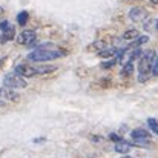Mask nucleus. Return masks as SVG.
<instances>
[{
  "mask_svg": "<svg viewBox=\"0 0 158 158\" xmlns=\"http://www.w3.org/2000/svg\"><path fill=\"white\" fill-rule=\"evenodd\" d=\"M151 3H154V5H158V0H151Z\"/></svg>",
  "mask_w": 158,
  "mask_h": 158,
  "instance_id": "nucleus-20",
  "label": "nucleus"
},
{
  "mask_svg": "<svg viewBox=\"0 0 158 158\" xmlns=\"http://www.w3.org/2000/svg\"><path fill=\"white\" fill-rule=\"evenodd\" d=\"M9 26H11V25H9V22H8V20H2V22H0V29H2V32H3V31H6Z\"/></svg>",
  "mask_w": 158,
  "mask_h": 158,
  "instance_id": "nucleus-18",
  "label": "nucleus"
},
{
  "mask_svg": "<svg viewBox=\"0 0 158 158\" xmlns=\"http://www.w3.org/2000/svg\"><path fill=\"white\" fill-rule=\"evenodd\" d=\"M28 19H29V14H28L26 11H22V12H19V15H17V23L23 26V25H26Z\"/></svg>",
  "mask_w": 158,
  "mask_h": 158,
  "instance_id": "nucleus-12",
  "label": "nucleus"
},
{
  "mask_svg": "<svg viewBox=\"0 0 158 158\" xmlns=\"http://www.w3.org/2000/svg\"><path fill=\"white\" fill-rule=\"evenodd\" d=\"M61 55H64V52H63L58 46H57V48H52V49H49V48H37L35 51H32V52L28 55V60L40 63V61L55 60V58H58V57H61Z\"/></svg>",
  "mask_w": 158,
  "mask_h": 158,
  "instance_id": "nucleus-2",
  "label": "nucleus"
},
{
  "mask_svg": "<svg viewBox=\"0 0 158 158\" xmlns=\"http://www.w3.org/2000/svg\"><path fill=\"white\" fill-rule=\"evenodd\" d=\"M123 158H129V157H123Z\"/></svg>",
  "mask_w": 158,
  "mask_h": 158,
  "instance_id": "nucleus-23",
  "label": "nucleus"
},
{
  "mask_svg": "<svg viewBox=\"0 0 158 158\" xmlns=\"http://www.w3.org/2000/svg\"><path fill=\"white\" fill-rule=\"evenodd\" d=\"M148 124H149V127H151L155 134H158V121L155 118H148Z\"/></svg>",
  "mask_w": 158,
  "mask_h": 158,
  "instance_id": "nucleus-15",
  "label": "nucleus"
},
{
  "mask_svg": "<svg viewBox=\"0 0 158 158\" xmlns=\"http://www.w3.org/2000/svg\"><path fill=\"white\" fill-rule=\"evenodd\" d=\"M152 75H158V57H155L154 60V64H152Z\"/></svg>",
  "mask_w": 158,
  "mask_h": 158,
  "instance_id": "nucleus-16",
  "label": "nucleus"
},
{
  "mask_svg": "<svg viewBox=\"0 0 158 158\" xmlns=\"http://www.w3.org/2000/svg\"><path fill=\"white\" fill-rule=\"evenodd\" d=\"M115 151H117L118 154H127V152L131 151V144L120 140V141H117V144H115Z\"/></svg>",
  "mask_w": 158,
  "mask_h": 158,
  "instance_id": "nucleus-9",
  "label": "nucleus"
},
{
  "mask_svg": "<svg viewBox=\"0 0 158 158\" xmlns=\"http://www.w3.org/2000/svg\"><path fill=\"white\" fill-rule=\"evenodd\" d=\"M117 63V60H110V61H105V63H102V68L103 69H109V68H112L114 64Z\"/></svg>",
  "mask_w": 158,
  "mask_h": 158,
  "instance_id": "nucleus-17",
  "label": "nucleus"
},
{
  "mask_svg": "<svg viewBox=\"0 0 158 158\" xmlns=\"http://www.w3.org/2000/svg\"><path fill=\"white\" fill-rule=\"evenodd\" d=\"M132 72H134V63H132V61L124 63V66H123V74H124V75H131Z\"/></svg>",
  "mask_w": 158,
  "mask_h": 158,
  "instance_id": "nucleus-14",
  "label": "nucleus"
},
{
  "mask_svg": "<svg viewBox=\"0 0 158 158\" xmlns=\"http://www.w3.org/2000/svg\"><path fill=\"white\" fill-rule=\"evenodd\" d=\"M114 54H117V49H115V48H109V49H102V51H98V55L103 57V58H106V57H112Z\"/></svg>",
  "mask_w": 158,
  "mask_h": 158,
  "instance_id": "nucleus-13",
  "label": "nucleus"
},
{
  "mask_svg": "<svg viewBox=\"0 0 158 158\" xmlns=\"http://www.w3.org/2000/svg\"><path fill=\"white\" fill-rule=\"evenodd\" d=\"M35 31H32V29H25V31H22L19 35H17V42L20 43V45H25V46H32L34 45V42H35Z\"/></svg>",
  "mask_w": 158,
  "mask_h": 158,
  "instance_id": "nucleus-4",
  "label": "nucleus"
},
{
  "mask_svg": "<svg viewBox=\"0 0 158 158\" xmlns=\"http://www.w3.org/2000/svg\"><path fill=\"white\" fill-rule=\"evenodd\" d=\"M0 97H2V98H6V100H9V102H17L20 95H19L12 88H6V86H5V88L0 89Z\"/></svg>",
  "mask_w": 158,
  "mask_h": 158,
  "instance_id": "nucleus-6",
  "label": "nucleus"
},
{
  "mask_svg": "<svg viewBox=\"0 0 158 158\" xmlns=\"http://www.w3.org/2000/svg\"><path fill=\"white\" fill-rule=\"evenodd\" d=\"M110 140H114V141H120V138H118L117 135H114V134L110 135Z\"/></svg>",
  "mask_w": 158,
  "mask_h": 158,
  "instance_id": "nucleus-19",
  "label": "nucleus"
},
{
  "mask_svg": "<svg viewBox=\"0 0 158 158\" xmlns=\"http://www.w3.org/2000/svg\"><path fill=\"white\" fill-rule=\"evenodd\" d=\"M0 105H2V97H0Z\"/></svg>",
  "mask_w": 158,
  "mask_h": 158,
  "instance_id": "nucleus-22",
  "label": "nucleus"
},
{
  "mask_svg": "<svg viewBox=\"0 0 158 158\" xmlns=\"http://www.w3.org/2000/svg\"><path fill=\"white\" fill-rule=\"evenodd\" d=\"M2 14H3V8H0V15H2Z\"/></svg>",
  "mask_w": 158,
  "mask_h": 158,
  "instance_id": "nucleus-21",
  "label": "nucleus"
},
{
  "mask_svg": "<svg viewBox=\"0 0 158 158\" xmlns=\"http://www.w3.org/2000/svg\"><path fill=\"white\" fill-rule=\"evenodd\" d=\"M14 72L19 74V75H22V77H26V78H28V77H34V75L39 74V72H37V68H35V66H31V64H28V63L17 64Z\"/></svg>",
  "mask_w": 158,
  "mask_h": 158,
  "instance_id": "nucleus-5",
  "label": "nucleus"
},
{
  "mask_svg": "<svg viewBox=\"0 0 158 158\" xmlns=\"http://www.w3.org/2000/svg\"><path fill=\"white\" fill-rule=\"evenodd\" d=\"M3 85L6 88H12V89H22V88H26V81H25V77L15 74V72H11L5 77L3 80Z\"/></svg>",
  "mask_w": 158,
  "mask_h": 158,
  "instance_id": "nucleus-3",
  "label": "nucleus"
},
{
  "mask_svg": "<svg viewBox=\"0 0 158 158\" xmlns=\"http://www.w3.org/2000/svg\"><path fill=\"white\" fill-rule=\"evenodd\" d=\"M140 37V32L137 29H127L124 34H123V40H135Z\"/></svg>",
  "mask_w": 158,
  "mask_h": 158,
  "instance_id": "nucleus-11",
  "label": "nucleus"
},
{
  "mask_svg": "<svg viewBox=\"0 0 158 158\" xmlns=\"http://www.w3.org/2000/svg\"><path fill=\"white\" fill-rule=\"evenodd\" d=\"M129 17H131L134 22H140V20H144V19H146V12H144V9H141V8H132V9L129 11Z\"/></svg>",
  "mask_w": 158,
  "mask_h": 158,
  "instance_id": "nucleus-7",
  "label": "nucleus"
},
{
  "mask_svg": "<svg viewBox=\"0 0 158 158\" xmlns=\"http://www.w3.org/2000/svg\"><path fill=\"white\" fill-rule=\"evenodd\" d=\"M131 135L134 140H149V137H151V134L144 129H134L131 132Z\"/></svg>",
  "mask_w": 158,
  "mask_h": 158,
  "instance_id": "nucleus-8",
  "label": "nucleus"
},
{
  "mask_svg": "<svg viewBox=\"0 0 158 158\" xmlns=\"http://www.w3.org/2000/svg\"><path fill=\"white\" fill-rule=\"evenodd\" d=\"M14 35H15V29H14V26H9L6 31H3L2 43H6L8 40H12V39H14Z\"/></svg>",
  "mask_w": 158,
  "mask_h": 158,
  "instance_id": "nucleus-10",
  "label": "nucleus"
},
{
  "mask_svg": "<svg viewBox=\"0 0 158 158\" xmlns=\"http://www.w3.org/2000/svg\"><path fill=\"white\" fill-rule=\"evenodd\" d=\"M155 57H157L155 51H146L140 55V61H138V72H140L138 81L140 83L146 81L149 77V72H152V64H154Z\"/></svg>",
  "mask_w": 158,
  "mask_h": 158,
  "instance_id": "nucleus-1",
  "label": "nucleus"
}]
</instances>
